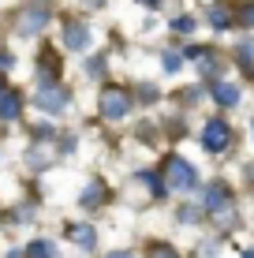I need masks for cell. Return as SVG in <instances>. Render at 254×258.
I'll return each instance as SVG.
<instances>
[{
  "label": "cell",
  "mask_w": 254,
  "mask_h": 258,
  "mask_svg": "<svg viewBox=\"0 0 254 258\" xmlns=\"http://www.w3.org/2000/svg\"><path fill=\"white\" fill-rule=\"evenodd\" d=\"M71 105V97H67V90L60 83H52V79H45V83L38 86V109L49 112V116H60V112Z\"/></svg>",
  "instance_id": "1"
},
{
  "label": "cell",
  "mask_w": 254,
  "mask_h": 258,
  "mask_svg": "<svg viewBox=\"0 0 254 258\" xmlns=\"http://www.w3.org/2000/svg\"><path fill=\"white\" fill-rule=\"evenodd\" d=\"M164 176H168V187L172 191H191L198 183V172L183 161V157H168V161H164Z\"/></svg>",
  "instance_id": "2"
},
{
  "label": "cell",
  "mask_w": 254,
  "mask_h": 258,
  "mask_svg": "<svg viewBox=\"0 0 254 258\" xmlns=\"http://www.w3.org/2000/svg\"><path fill=\"white\" fill-rule=\"evenodd\" d=\"M131 112V97L127 90H120V86H109V90H101V116L105 120H124Z\"/></svg>",
  "instance_id": "3"
},
{
  "label": "cell",
  "mask_w": 254,
  "mask_h": 258,
  "mask_svg": "<svg viewBox=\"0 0 254 258\" xmlns=\"http://www.w3.org/2000/svg\"><path fill=\"white\" fill-rule=\"evenodd\" d=\"M202 146L209 150V154H221V150H228V142H232V127L224 120H206V127H202Z\"/></svg>",
  "instance_id": "4"
},
{
  "label": "cell",
  "mask_w": 254,
  "mask_h": 258,
  "mask_svg": "<svg viewBox=\"0 0 254 258\" xmlns=\"http://www.w3.org/2000/svg\"><path fill=\"white\" fill-rule=\"evenodd\" d=\"M198 206L202 210H213V213H221V210H228L232 206V191H228V183H206L202 187V199H198Z\"/></svg>",
  "instance_id": "5"
},
{
  "label": "cell",
  "mask_w": 254,
  "mask_h": 258,
  "mask_svg": "<svg viewBox=\"0 0 254 258\" xmlns=\"http://www.w3.org/2000/svg\"><path fill=\"white\" fill-rule=\"evenodd\" d=\"M64 45L75 49V52H86L90 49V26H86L82 19H71L64 26Z\"/></svg>",
  "instance_id": "6"
},
{
  "label": "cell",
  "mask_w": 254,
  "mask_h": 258,
  "mask_svg": "<svg viewBox=\"0 0 254 258\" xmlns=\"http://www.w3.org/2000/svg\"><path fill=\"white\" fill-rule=\"evenodd\" d=\"M209 90H213V97H217V105H221V109L239 105V86L228 83V79H213V83H209Z\"/></svg>",
  "instance_id": "7"
},
{
  "label": "cell",
  "mask_w": 254,
  "mask_h": 258,
  "mask_svg": "<svg viewBox=\"0 0 254 258\" xmlns=\"http://www.w3.org/2000/svg\"><path fill=\"white\" fill-rule=\"evenodd\" d=\"M19 109H23L19 94H15V90H8V86H4V79H0V116H4V120H15V116H19Z\"/></svg>",
  "instance_id": "8"
},
{
  "label": "cell",
  "mask_w": 254,
  "mask_h": 258,
  "mask_svg": "<svg viewBox=\"0 0 254 258\" xmlns=\"http://www.w3.org/2000/svg\"><path fill=\"white\" fill-rule=\"evenodd\" d=\"M45 23H49V12H41V8H30V12L23 15L19 30H23V34H38V30H45Z\"/></svg>",
  "instance_id": "9"
},
{
  "label": "cell",
  "mask_w": 254,
  "mask_h": 258,
  "mask_svg": "<svg viewBox=\"0 0 254 258\" xmlns=\"http://www.w3.org/2000/svg\"><path fill=\"white\" fill-rule=\"evenodd\" d=\"M67 236H71L78 247H86V251L98 243V236H94V228H90V225H71V228H67Z\"/></svg>",
  "instance_id": "10"
},
{
  "label": "cell",
  "mask_w": 254,
  "mask_h": 258,
  "mask_svg": "<svg viewBox=\"0 0 254 258\" xmlns=\"http://www.w3.org/2000/svg\"><path fill=\"white\" fill-rule=\"evenodd\" d=\"M26 258H56V247H52L49 239H34V243L26 247Z\"/></svg>",
  "instance_id": "11"
},
{
  "label": "cell",
  "mask_w": 254,
  "mask_h": 258,
  "mask_svg": "<svg viewBox=\"0 0 254 258\" xmlns=\"http://www.w3.org/2000/svg\"><path fill=\"white\" fill-rule=\"evenodd\" d=\"M138 183H146V187H150V191H153V199H161V195H164V183H161V180H157V176H153V172H138Z\"/></svg>",
  "instance_id": "12"
},
{
  "label": "cell",
  "mask_w": 254,
  "mask_h": 258,
  "mask_svg": "<svg viewBox=\"0 0 254 258\" xmlns=\"http://www.w3.org/2000/svg\"><path fill=\"white\" fill-rule=\"evenodd\" d=\"M101 195H105L101 183H90V187H86V195H82V206H101Z\"/></svg>",
  "instance_id": "13"
},
{
  "label": "cell",
  "mask_w": 254,
  "mask_h": 258,
  "mask_svg": "<svg viewBox=\"0 0 254 258\" xmlns=\"http://www.w3.org/2000/svg\"><path fill=\"white\" fill-rule=\"evenodd\" d=\"M209 23H213V30H228V12L224 8H209Z\"/></svg>",
  "instance_id": "14"
},
{
  "label": "cell",
  "mask_w": 254,
  "mask_h": 258,
  "mask_svg": "<svg viewBox=\"0 0 254 258\" xmlns=\"http://www.w3.org/2000/svg\"><path fill=\"white\" fill-rule=\"evenodd\" d=\"M150 258H176V251H172L168 243H153L150 247Z\"/></svg>",
  "instance_id": "15"
},
{
  "label": "cell",
  "mask_w": 254,
  "mask_h": 258,
  "mask_svg": "<svg viewBox=\"0 0 254 258\" xmlns=\"http://www.w3.org/2000/svg\"><path fill=\"white\" fill-rule=\"evenodd\" d=\"M172 30H180V34H191V30H195V19H191V15H180V19L172 23Z\"/></svg>",
  "instance_id": "16"
},
{
  "label": "cell",
  "mask_w": 254,
  "mask_h": 258,
  "mask_svg": "<svg viewBox=\"0 0 254 258\" xmlns=\"http://www.w3.org/2000/svg\"><path fill=\"white\" fill-rule=\"evenodd\" d=\"M161 64H164V71H180V64H183V60L176 56V52H164V60H161Z\"/></svg>",
  "instance_id": "17"
},
{
  "label": "cell",
  "mask_w": 254,
  "mask_h": 258,
  "mask_svg": "<svg viewBox=\"0 0 254 258\" xmlns=\"http://www.w3.org/2000/svg\"><path fill=\"white\" fill-rule=\"evenodd\" d=\"M243 26H254V4H247V8H243V19H239Z\"/></svg>",
  "instance_id": "18"
},
{
  "label": "cell",
  "mask_w": 254,
  "mask_h": 258,
  "mask_svg": "<svg viewBox=\"0 0 254 258\" xmlns=\"http://www.w3.org/2000/svg\"><path fill=\"white\" fill-rule=\"evenodd\" d=\"M0 68H12V56H8V52H0Z\"/></svg>",
  "instance_id": "19"
},
{
  "label": "cell",
  "mask_w": 254,
  "mask_h": 258,
  "mask_svg": "<svg viewBox=\"0 0 254 258\" xmlns=\"http://www.w3.org/2000/svg\"><path fill=\"white\" fill-rule=\"evenodd\" d=\"M109 258H135V254H127V251H112Z\"/></svg>",
  "instance_id": "20"
},
{
  "label": "cell",
  "mask_w": 254,
  "mask_h": 258,
  "mask_svg": "<svg viewBox=\"0 0 254 258\" xmlns=\"http://www.w3.org/2000/svg\"><path fill=\"white\" fill-rule=\"evenodd\" d=\"M138 4H146V8H157V4H161V0H138Z\"/></svg>",
  "instance_id": "21"
},
{
  "label": "cell",
  "mask_w": 254,
  "mask_h": 258,
  "mask_svg": "<svg viewBox=\"0 0 254 258\" xmlns=\"http://www.w3.org/2000/svg\"><path fill=\"white\" fill-rule=\"evenodd\" d=\"M82 4H90V8H101V4H105V0H82Z\"/></svg>",
  "instance_id": "22"
},
{
  "label": "cell",
  "mask_w": 254,
  "mask_h": 258,
  "mask_svg": "<svg viewBox=\"0 0 254 258\" xmlns=\"http://www.w3.org/2000/svg\"><path fill=\"white\" fill-rule=\"evenodd\" d=\"M243 258H254V251H247V254H243Z\"/></svg>",
  "instance_id": "23"
}]
</instances>
